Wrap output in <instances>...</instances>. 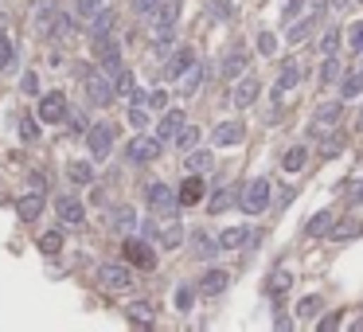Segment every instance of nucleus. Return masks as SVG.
<instances>
[{
	"instance_id": "1",
	"label": "nucleus",
	"mask_w": 363,
	"mask_h": 332,
	"mask_svg": "<svg viewBox=\"0 0 363 332\" xmlns=\"http://www.w3.org/2000/svg\"><path fill=\"white\" fill-rule=\"evenodd\" d=\"M270 196H273V184L266 176H258L238 192V207H242L246 215H262L266 207H270Z\"/></svg>"
},
{
	"instance_id": "2",
	"label": "nucleus",
	"mask_w": 363,
	"mask_h": 332,
	"mask_svg": "<svg viewBox=\"0 0 363 332\" xmlns=\"http://www.w3.org/2000/svg\"><path fill=\"white\" fill-rule=\"evenodd\" d=\"M113 137H118V129H113L110 121H94V125L86 129V149H90V156L98 164L113 153Z\"/></svg>"
},
{
	"instance_id": "3",
	"label": "nucleus",
	"mask_w": 363,
	"mask_h": 332,
	"mask_svg": "<svg viewBox=\"0 0 363 332\" xmlns=\"http://www.w3.org/2000/svg\"><path fill=\"white\" fill-rule=\"evenodd\" d=\"M144 204H149L156 215H164V219H172V215H176V207H180V199H176V187L161 184V180H152V184L144 187Z\"/></svg>"
},
{
	"instance_id": "4",
	"label": "nucleus",
	"mask_w": 363,
	"mask_h": 332,
	"mask_svg": "<svg viewBox=\"0 0 363 332\" xmlns=\"http://www.w3.org/2000/svg\"><path fill=\"white\" fill-rule=\"evenodd\" d=\"M161 149H164L161 137H144V133H141V137H133V141L125 145V156H129L133 164H152L156 156H161Z\"/></svg>"
},
{
	"instance_id": "5",
	"label": "nucleus",
	"mask_w": 363,
	"mask_h": 332,
	"mask_svg": "<svg viewBox=\"0 0 363 332\" xmlns=\"http://www.w3.org/2000/svg\"><path fill=\"white\" fill-rule=\"evenodd\" d=\"M35 118L43 121V125H55V121L67 118V94L63 90H51L39 98V106H35Z\"/></svg>"
},
{
	"instance_id": "6",
	"label": "nucleus",
	"mask_w": 363,
	"mask_h": 332,
	"mask_svg": "<svg viewBox=\"0 0 363 332\" xmlns=\"http://www.w3.org/2000/svg\"><path fill=\"white\" fill-rule=\"evenodd\" d=\"M340 113H344V106H340V102H321V106H316V113H313V121H309V133H313V137L332 133V129L340 125Z\"/></svg>"
},
{
	"instance_id": "7",
	"label": "nucleus",
	"mask_w": 363,
	"mask_h": 332,
	"mask_svg": "<svg viewBox=\"0 0 363 332\" xmlns=\"http://www.w3.org/2000/svg\"><path fill=\"white\" fill-rule=\"evenodd\" d=\"M98 285L101 290H129L133 285V270L118 262H106V266H98Z\"/></svg>"
},
{
	"instance_id": "8",
	"label": "nucleus",
	"mask_w": 363,
	"mask_h": 332,
	"mask_svg": "<svg viewBox=\"0 0 363 332\" xmlns=\"http://www.w3.org/2000/svg\"><path fill=\"white\" fill-rule=\"evenodd\" d=\"M82 78H86V98H90L94 106H110L118 94H113V82L106 75H94V70H82Z\"/></svg>"
},
{
	"instance_id": "9",
	"label": "nucleus",
	"mask_w": 363,
	"mask_h": 332,
	"mask_svg": "<svg viewBox=\"0 0 363 332\" xmlns=\"http://www.w3.org/2000/svg\"><path fill=\"white\" fill-rule=\"evenodd\" d=\"M258 94H262V82H258L254 75H242V78L235 82V90H230V102H235L238 110H246V106L258 102Z\"/></svg>"
},
{
	"instance_id": "10",
	"label": "nucleus",
	"mask_w": 363,
	"mask_h": 332,
	"mask_svg": "<svg viewBox=\"0 0 363 332\" xmlns=\"http://www.w3.org/2000/svg\"><path fill=\"white\" fill-rule=\"evenodd\" d=\"M121 250H125L129 266H141V270H152V266H156L152 247H149V242H141V239H125V242H121Z\"/></svg>"
},
{
	"instance_id": "11",
	"label": "nucleus",
	"mask_w": 363,
	"mask_h": 332,
	"mask_svg": "<svg viewBox=\"0 0 363 332\" xmlns=\"http://www.w3.org/2000/svg\"><path fill=\"white\" fill-rule=\"evenodd\" d=\"M242 137H246V125H242V121H219V125L211 129V145L230 149V145H242Z\"/></svg>"
},
{
	"instance_id": "12",
	"label": "nucleus",
	"mask_w": 363,
	"mask_h": 332,
	"mask_svg": "<svg viewBox=\"0 0 363 332\" xmlns=\"http://www.w3.org/2000/svg\"><path fill=\"white\" fill-rule=\"evenodd\" d=\"M203 192H207V184H203V172H187V180L180 184V192H176L180 207H195V204H203Z\"/></svg>"
},
{
	"instance_id": "13",
	"label": "nucleus",
	"mask_w": 363,
	"mask_h": 332,
	"mask_svg": "<svg viewBox=\"0 0 363 332\" xmlns=\"http://www.w3.org/2000/svg\"><path fill=\"white\" fill-rule=\"evenodd\" d=\"M258 242V230L250 227H227L219 235V250H242V247H254Z\"/></svg>"
},
{
	"instance_id": "14",
	"label": "nucleus",
	"mask_w": 363,
	"mask_h": 332,
	"mask_svg": "<svg viewBox=\"0 0 363 332\" xmlns=\"http://www.w3.org/2000/svg\"><path fill=\"white\" fill-rule=\"evenodd\" d=\"M94 51H98V63H101L106 75H118V70H121V47L113 39H98V43H94Z\"/></svg>"
},
{
	"instance_id": "15",
	"label": "nucleus",
	"mask_w": 363,
	"mask_h": 332,
	"mask_svg": "<svg viewBox=\"0 0 363 332\" xmlns=\"http://www.w3.org/2000/svg\"><path fill=\"white\" fill-rule=\"evenodd\" d=\"M16 215H20L24 223H35V219H39V215H43V192H35V187H32L27 196H20V199H16Z\"/></svg>"
},
{
	"instance_id": "16",
	"label": "nucleus",
	"mask_w": 363,
	"mask_h": 332,
	"mask_svg": "<svg viewBox=\"0 0 363 332\" xmlns=\"http://www.w3.org/2000/svg\"><path fill=\"white\" fill-rule=\"evenodd\" d=\"M227 281H230L227 270H207L199 278V290H195V293H203V297H219V293L227 290Z\"/></svg>"
},
{
	"instance_id": "17",
	"label": "nucleus",
	"mask_w": 363,
	"mask_h": 332,
	"mask_svg": "<svg viewBox=\"0 0 363 332\" xmlns=\"http://www.w3.org/2000/svg\"><path fill=\"white\" fill-rule=\"evenodd\" d=\"M55 211H59V219L67 223V227H78V223L86 219L82 204H78L75 196H59V199H55Z\"/></svg>"
},
{
	"instance_id": "18",
	"label": "nucleus",
	"mask_w": 363,
	"mask_h": 332,
	"mask_svg": "<svg viewBox=\"0 0 363 332\" xmlns=\"http://www.w3.org/2000/svg\"><path fill=\"white\" fill-rule=\"evenodd\" d=\"M321 12H324V4L316 0V4H313V12H309V16L301 20V24H293V27H289V35H285V39H289V43H304V39H309V32H313V24L321 20Z\"/></svg>"
},
{
	"instance_id": "19",
	"label": "nucleus",
	"mask_w": 363,
	"mask_h": 332,
	"mask_svg": "<svg viewBox=\"0 0 363 332\" xmlns=\"http://www.w3.org/2000/svg\"><path fill=\"white\" fill-rule=\"evenodd\" d=\"M297 82H301V63H293V59H289L285 67H281L278 82H273V98H281V94H289Z\"/></svg>"
},
{
	"instance_id": "20",
	"label": "nucleus",
	"mask_w": 363,
	"mask_h": 332,
	"mask_svg": "<svg viewBox=\"0 0 363 332\" xmlns=\"http://www.w3.org/2000/svg\"><path fill=\"white\" fill-rule=\"evenodd\" d=\"M113 24H118V16H113L110 8H101L98 16H90V39H94V43H98V39H110Z\"/></svg>"
},
{
	"instance_id": "21",
	"label": "nucleus",
	"mask_w": 363,
	"mask_h": 332,
	"mask_svg": "<svg viewBox=\"0 0 363 332\" xmlns=\"http://www.w3.org/2000/svg\"><path fill=\"white\" fill-rule=\"evenodd\" d=\"M359 235H363V219H340V223H332V230H328L332 242H347V239H359Z\"/></svg>"
},
{
	"instance_id": "22",
	"label": "nucleus",
	"mask_w": 363,
	"mask_h": 332,
	"mask_svg": "<svg viewBox=\"0 0 363 332\" xmlns=\"http://www.w3.org/2000/svg\"><path fill=\"white\" fill-rule=\"evenodd\" d=\"M125 316L133 324H141V328H152V321H156V309L149 305V301H129L125 305Z\"/></svg>"
},
{
	"instance_id": "23",
	"label": "nucleus",
	"mask_w": 363,
	"mask_h": 332,
	"mask_svg": "<svg viewBox=\"0 0 363 332\" xmlns=\"http://www.w3.org/2000/svg\"><path fill=\"white\" fill-rule=\"evenodd\" d=\"M199 82H203V67H199V63H192V67L176 78V90L184 94V98H192V94L199 90Z\"/></svg>"
},
{
	"instance_id": "24",
	"label": "nucleus",
	"mask_w": 363,
	"mask_h": 332,
	"mask_svg": "<svg viewBox=\"0 0 363 332\" xmlns=\"http://www.w3.org/2000/svg\"><path fill=\"white\" fill-rule=\"evenodd\" d=\"M75 32H78L75 16H67V12H55V20H51V27H47L51 39H70Z\"/></svg>"
},
{
	"instance_id": "25",
	"label": "nucleus",
	"mask_w": 363,
	"mask_h": 332,
	"mask_svg": "<svg viewBox=\"0 0 363 332\" xmlns=\"http://www.w3.org/2000/svg\"><path fill=\"white\" fill-rule=\"evenodd\" d=\"M192 63H195V51H192V47H176V55L168 59V67H164V75H168V78H180L187 67H192Z\"/></svg>"
},
{
	"instance_id": "26",
	"label": "nucleus",
	"mask_w": 363,
	"mask_h": 332,
	"mask_svg": "<svg viewBox=\"0 0 363 332\" xmlns=\"http://www.w3.org/2000/svg\"><path fill=\"white\" fill-rule=\"evenodd\" d=\"M184 110H168V113H164V118H161V125H156V137H161V141H172V137H176L180 133V125H184Z\"/></svg>"
},
{
	"instance_id": "27",
	"label": "nucleus",
	"mask_w": 363,
	"mask_h": 332,
	"mask_svg": "<svg viewBox=\"0 0 363 332\" xmlns=\"http://www.w3.org/2000/svg\"><path fill=\"white\" fill-rule=\"evenodd\" d=\"M192 254L195 258H215V254H219V239H211V235H207V230H195V235H192Z\"/></svg>"
},
{
	"instance_id": "28",
	"label": "nucleus",
	"mask_w": 363,
	"mask_h": 332,
	"mask_svg": "<svg viewBox=\"0 0 363 332\" xmlns=\"http://www.w3.org/2000/svg\"><path fill=\"white\" fill-rule=\"evenodd\" d=\"M304 164H309V149L304 145H293V149H285V156H281V168L293 176V172H301Z\"/></svg>"
},
{
	"instance_id": "29",
	"label": "nucleus",
	"mask_w": 363,
	"mask_h": 332,
	"mask_svg": "<svg viewBox=\"0 0 363 332\" xmlns=\"http://www.w3.org/2000/svg\"><path fill=\"white\" fill-rule=\"evenodd\" d=\"M332 223H336V215H332V211H316L313 219H309V227H304V235H309V239H321V235H328V230H332Z\"/></svg>"
},
{
	"instance_id": "30",
	"label": "nucleus",
	"mask_w": 363,
	"mask_h": 332,
	"mask_svg": "<svg viewBox=\"0 0 363 332\" xmlns=\"http://www.w3.org/2000/svg\"><path fill=\"white\" fill-rule=\"evenodd\" d=\"M359 94H363V67H355L352 75L340 82V98H344V102H352V98H359Z\"/></svg>"
},
{
	"instance_id": "31",
	"label": "nucleus",
	"mask_w": 363,
	"mask_h": 332,
	"mask_svg": "<svg viewBox=\"0 0 363 332\" xmlns=\"http://www.w3.org/2000/svg\"><path fill=\"white\" fill-rule=\"evenodd\" d=\"M67 176L75 180L78 187H86V184H94V164L90 161H70L67 164Z\"/></svg>"
},
{
	"instance_id": "32",
	"label": "nucleus",
	"mask_w": 363,
	"mask_h": 332,
	"mask_svg": "<svg viewBox=\"0 0 363 332\" xmlns=\"http://www.w3.org/2000/svg\"><path fill=\"white\" fill-rule=\"evenodd\" d=\"M289 285H293V273L281 266V270L270 273V285H266V290H270V297H281V293H289Z\"/></svg>"
},
{
	"instance_id": "33",
	"label": "nucleus",
	"mask_w": 363,
	"mask_h": 332,
	"mask_svg": "<svg viewBox=\"0 0 363 332\" xmlns=\"http://www.w3.org/2000/svg\"><path fill=\"white\" fill-rule=\"evenodd\" d=\"M242 70H246V51H230L227 59H223L219 75H223V78H238Z\"/></svg>"
},
{
	"instance_id": "34",
	"label": "nucleus",
	"mask_w": 363,
	"mask_h": 332,
	"mask_svg": "<svg viewBox=\"0 0 363 332\" xmlns=\"http://www.w3.org/2000/svg\"><path fill=\"white\" fill-rule=\"evenodd\" d=\"M187 172H207L211 168V153L207 149H187Z\"/></svg>"
},
{
	"instance_id": "35",
	"label": "nucleus",
	"mask_w": 363,
	"mask_h": 332,
	"mask_svg": "<svg viewBox=\"0 0 363 332\" xmlns=\"http://www.w3.org/2000/svg\"><path fill=\"white\" fill-rule=\"evenodd\" d=\"M321 309H324V297H321V293H309V297H301V305H297V316L309 321V316H316Z\"/></svg>"
},
{
	"instance_id": "36",
	"label": "nucleus",
	"mask_w": 363,
	"mask_h": 332,
	"mask_svg": "<svg viewBox=\"0 0 363 332\" xmlns=\"http://www.w3.org/2000/svg\"><path fill=\"white\" fill-rule=\"evenodd\" d=\"M16 67V43L8 35H0V70H12Z\"/></svg>"
},
{
	"instance_id": "37",
	"label": "nucleus",
	"mask_w": 363,
	"mask_h": 332,
	"mask_svg": "<svg viewBox=\"0 0 363 332\" xmlns=\"http://www.w3.org/2000/svg\"><path fill=\"white\" fill-rule=\"evenodd\" d=\"M39 250H43L47 258H55V254H59V250H63V230H47V235L39 239Z\"/></svg>"
},
{
	"instance_id": "38",
	"label": "nucleus",
	"mask_w": 363,
	"mask_h": 332,
	"mask_svg": "<svg viewBox=\"0 0 363 332\" xmlns=\"http://www.w3.org/2000/svg\"><path fill=\"white\" fill-rule=\"evenodd\" d=\"M156 239H161V247H164V250H176L180 242H184V230H180V223H172V227H164Z\"/></svg>"
},
{
	"instance_id": "39",
	"label": "nucleus",
	"mask_w": 363,
	"mask_h": 332,
	"mask_svg": "<svg viewBox=\"0 0 363 332\" xmlns=\"http://www.w3.org/2000/svg\"><path fill=\"white\" fill-rule=\"evenodd\" d=\"M235 199H238V192H235V187H219V192L211 196V211H215V215H219V211H227V207L235 204Z\"/></svg>"
},
{
	"instance_id": "40",
	"label": "nucleus",
	"mask_w": 363,
	"mask_h": 332,
	"mask_svg": "<svg viewBox=\"0 0 363 332\" xmlns=\"http://www.w3.org/2000/svg\"><path fill=\"white\" fill-rule=\"evenodd\" d=\"M180 20V0H164L156 8V24H176Z\"/></svg>"
},
{
	"instance_id": "41",
	"label": "nucleus",
	"mask_w": 363,
	"mask_h": 332,
	"mask_svg": "<svg viewBox=\"0 0 363 332\" xmlns=\"http://www.w3.org/2000/svg\"><path fill=\"white\" fill-rule=\"evenodd\" d=\"M101 8H106V0H75V16H82V20L98 16Z\"/></svg>"
},
{
	"instance_id": "42",
	"label": "nucleus",
	"mask_w": 363,
	"mask_h": 332,
	"mask_svg": "<svg viewBox=\"0 0 363 332\" xmlns=\"http://www.w3.org/2000/svg\"><path fill=\"white\" fill-rule=\"evenodd\" d=\"M113 227H118V230H133L137 227V211H133V207H118V211H113Z\"/></svg>"
},
{
	"instance_id": "43",
	"label": "nucleus",
	"mask_w": 363,
	"mask_h": 332,
	"mask_svg": "<svg viewBox=\"0 0 363 332\" xmlns=\"http://www.w3.org/2000/svg\"><path fill=\"white\" fill-rule=\"evenodd\" d=\"M172 141H176L180 149H192L195 141H199V129H195V125H187V121H184V125H180V133L172 137Z\"/></svg>"
},
{
	"instance_id": "44",
	"label": "nucleus",
	"mask_w": 363,
	"mask_h": 332,
	"mask_svg": "<svg viewBox=\"0 0 363 332\" xmlns=\"http://www.w3.org/2000/svg\"><path fill=\"white\" fill-rule=\"evenodd\" d=\"M192 305H195V290L184 281V285L176 290V309H180V313H192Z\"/></svg>"
},
{
	"instance_id": "45",
	"label": "nucleus",
	"mask_w": 363,
	"mask_h": 332,
	"mask_svg": "<svg viewBox=\"0 0 363 332\" xmlns=\"http://www.w3.org/2000/svg\"><path fill=\"white\" fill-rule=\"evenodd\" d=\"M133 70H125V67H121L118 70V82H113V94H121V98H129V90H133Z\"/></svg>"
},
{
	"instance_id": "46",
	"label": "nucleus",
	"mask_w": 363,
	"mask_h": 332,
	"mask_svg": "<svg viewBox=\"0 0 363 332\" xmlns=\"http://www.w3.org/2000/svg\"><path fill=\"white\" fill-rule=\"evenodd\" d=\"M347 47H352L355 55H363V20H355V24L347 27Z\"/></svg>"
},
{
	"instance_id": "47",
	"label": "nucleus",
	"mask_w": 363,
	"mask_h": 332,
	"mask_svg": "<svg viewBox=\"0 0 363 332\" xmlns=\"http://www.w3.org/2000/svg\"><path fill=\"white\" fill-rule=\"evenodd\" d=\"M336 78H340V59H336V55H328L324 67H321V82L328 86V82H336Z\"/></svg>"
},
{
	"instance_id": "48",
	"label": "nucleus",
	"mask_w": 363,
	"mask_h": 332,
	"mask_svg": "<svg viewBox=\"0 0 363 332\" xmlns=\"http://www.w3.org/2000/svg\"><path fill=\"white\" fill-rule=\"evenodd\" d=\"M207 8H211V16H215V20H230V16H235L230 0H207Z\"/></svg>"
},
{
	"instance_id": "49",
	"label": "nucleus",
	"mask_w": 363,
	"mask_h": 332,
	"mask_svg": "<svg viewBox=\"0 0 363 332\" xmlns=\"http://www.w3.org/2000/svg\"><path fill=\"white\" fill-rule=\"evenodd\" d=\"M39 125H35V118H20V141H35V137H39Z\"/></svg>"
},
{
	"instance_id": "50",
	"label": "nucleus",
	"mask_w": 363,
	"mask_h": 332,
	"mask_svg": "<svg viewBox=\"0 0 363 332\" xmlns=\"http://www.w3.org/2000/svg\"><path fill=\"white\" fill-rule=\"evenodd\" d=\"M336 47H340V32H336V27H328V32H324V39H321V51L324 55H336Z\"/></svg>"
},
{
	"instance_id": "51",
	"label": "nucleus",
	"mask_w": 363,
	"mask_h": 332,
	"mask_svg": "<svg viewBox=\"0 0 363 332\" xmlns=\"http://www.w3.org/2000/svg\"><path fill=\"white\" fill-rule=\"evenodd\" d=\"M20 90L35 98V94H39V75H35V70H24V78H20Z\"/></svg>"
},
{
	"instance_id": "52",
	"label": "nucleus",
	"mask_w": 363,
	"mask_h": 332,
	"mask_svg": "<svg viewBox=\"0 0 363 332\" xmlns=\"http://www.w3.org/2000/svg\"><path fill=\"white\" fill-rule=\"evenodd\" d=\"M144 106H149V110H164V106H168V94H164V90H149V94H144Z\"/></svg>"
},
{
	"instance_id": "53",
	"label": "nucleus",
	"mask_w": 363,
	"mask_h": 332,
	"mask_svg": "<svg viewBox=\"0 0 363 332\" xmlns=\"http://www.w3.org/2000/svg\"><path fill=\"white\" fill-rule=\"evenodd\" d=\"M63 121H70V133H86V129H90V125H86V118H82V113H78V110H70V106H67V118H63Z\"/></svg>"
},
{
	"instance_id": "54",
	"label": "nucleus",
	"mask_w": 363,
	"mask_h": 332,
	"mask_svg": "<svg viewBox=\"0 0 363 332\" xmlns=\"http://www.w3.org/2000/svg\"><path fill=\"white\" fill-rule=\"evenodd\" d=\"M129 125H137V129L149 125V113H144V106H129Z\"/></svg>"
},
{
	"instance_id": "55",
	"label": "nucleus",
	"mask_w": 363,
	"mask_h": 332,
	"mask_svg": "<svg viewBox=\"0 0 363 332\" xmlns=\"http://www.w3.org/2000/svg\"><path fill=\"white\" fill-rule=\"evenodd\" d=\"M344 145H347L344 137H328V141H324V145H321V156H336V153H340V149H344Z\"/></svg>"
},
{
	"instance_id": "56",
	"label": "nucleus",
	"mask_w": 363,
	"mask_h": 332,
	"mask_svg": "<svg viewBox=\"0 0 363 332\" xmlns=\"http://www.w3.org/2000/svg\"><path fill=\"white\" fill-rule=\"evenodd\" d=\"M258 51H262V55H273V51H278V39H273L270 32H262V35H258Z\"/></svg>"
},
{
	"instance_id": "57",
	"label": "nucleus",
	"mask_w": 363,
	"mask_h": 332,
	"mask_svg": "<svg viewBox=\"0 0 363 332\" xmlns=\"http://www.w3.org/2000/svg\"><path fill=\"white\" fill-rule=\"evenodd\" d=\"M133 12H141V16H152V12H156V0H133Z\"/></svg>"
},
{
	"instance_id": "58",
	"label": "nucleus",
	"mask_w": 363,
	"mask_h": 332,
	"mask_svg": "<svg viewBox=\"0 0 363 332\" xmlns=\"http://www.w3.org/2000/svg\"><path fill=\"white\" fill-rule=\"evenodd\" d=\"M32 187H35V192H47V172H35V176H32Z\"/></svg>"
},
{
	"instance_id": "59",
	"label": "nucleus",
	"mask_w": 363,
	"mask_h": 332,
	"mask_svg": "<svg viewBox=\"0 0 363 332\" xmlns=\"http://www.w3.org/2000/svg\"><path fill=\"white\" fill-rule=\"evenodd\" d=\"M359 199H363V184H352V192H347V204H359Z\"/></svg>"
},
{
	"instance_id": "60",
	"label": "nucleus",
	"mask_w": 363,
	"mask_h": 332,
	"mask_svg": "<svg viewBox=\"0 0 363 332\" xmlns=\"http://www.w3.org/2000/svg\"><path fill=\"white\" fill-rule=\"evenodd\" d=\"M301 4H304V0H289V4H285V20H293L297 12H301Z\"/></svg>"
},
{
	"instance_id": "61",
	"label": "nucleus",
	"mask_w": 363,
	"mask_h": 332,
	"mask_svg": "<svg viewBox=\"0 0 363 332\" xmlns=\"http://www.w3.org/2000/svg\"><path fill=\"white\" fill-rule=\"evenodd\" d=\"M336 324H340V316H324V321L316 324V328H321V332H328V328H336Z\"/></svg>"
},
{
	"instance_id": "62",
	"label": "nucleus",
	"mask_w": 363,
	"mask_h": 332,
	"mask_svg": "<svg viewBox=\"0 0 363 332\" xmlns=\"http://www.w3.org/2000/svg\"><path fill=\"white\" fill-rule=\"evenodd\" d=\"M355 129L363 133V106H359V113H355Z\"/></svg>"
},
{
	"instance_id": "63",
	"label": "nucleus",
	"mask_w": 363,
	"mask_h": 332,
	"mask_svg": "<svg viewBox=\"0 0 363 332\" xmlns=\"http://www.w3.org/2000/svg\"><path fill=\"white\" fill-rule=\"evenodd\" d=\"M332 4H336V8H347V4H355V0H332Z\"/></svg>"
}]
</instances>
